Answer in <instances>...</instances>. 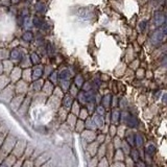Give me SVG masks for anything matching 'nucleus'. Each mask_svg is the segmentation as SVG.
<instances>
[{"instance_id": "5", "label": "nucleus", "mask_w": 167, "mask_h": 167, "mask_svg": "<svg viewBox=\"0 0 167 167\" xmlns=\"http://www.w3.org/2000/svg\"><path fill=\"white\" fill-rule=\"evenodd\" d=\"M146 151H147L148 155H153V154L156 151V147L153 145V144H151V145H149L148 147H147V149H146Z\"/></svg>"}, {"instance_id": "1", "label": "nucleus", "mask_w": 167, "mask_h": 167, "mask_svg": "<svg viewBox=\"0 0 167 167\" xmlns=\"http://www.w3.org/2000/svg\"><path fill=\"white\" fill-rule=\"evenodd\" d=\"M164 20H165V18H164V15L160 12L157 13L156 16H155V24L157 25V26H159V25H161L162 23H163Z\"/></svg>"}, {"instance_id": "8", "label": "nucleus", "mask_w": 167, "mask_h": 167, "mask_svg": "<svg viewBox=\"0 0 167 167\" xmlns=\"http://www.w3.org/2000/svg\"><path fill=\"white\" fill-rule=\"evenodd\" d=\"M13 58H20V54H19V51H17V50H15V51L13 52Z\"/></svg>"}, {"instance_id": "9", "label": "nucleus", "mask_w": 167, "mask_h": 167, "mask_svg": "<svg viewBox=\"0 0 167 167\" xmlns=\"http://www.w3.org/2000/svg\"><path fill=\"white\" fill-rule=\"evenodd\" d=\"M135 157V161H137L138 160V154H137V151L136 150H134L133 151V158Z\"/></svg>"}, {"instance_id": "3", "label": "nucleus", "mask_w": 167, "mask_h": 167, "mask_svg": "<svg viewBox=\"0 0 167 167\" xmlns=\"http://www.w3.org/2000/svg\"><path fill=\"white\" fill-rule=\"evenodd\" d=\"M70 72L68 71V70H63L62 72L60 73V78H62V80H67V78L70 77Z\"/></svg>"}, {"instance_id": "10", "label": "nucleus", "mask_w": 167, "mask_h": 167, "mask_svg": "<svg viewBox=\"0 0 167 167\" xmlns=\"http://www.w3.org/2000/svg\"><path fill=\"white\" fill-rule=\"evenodd\" d=\"M145 22H142V23H140V27H141V29H144L145 28Z\"/></svg>"}, {"instance_id": "7", "label": "nucleus", "mask_w": 167, "mask_h": 167, "mask_svg": "<svg viewBox=\"0 0 167 167\" xmlns=\"http://www.w3.org/2000/svg\"><path fill=\"white\" fill-rule=\"evenodd\" d=\"M23 38H24V40H26V41H30L32 38V35L30 34V32H25Z\"/></svg>"}, {"instance_id": "6", "label": "nucleus", "mask_w": 167, "mask_h": 167, "mask_svg": "<svg viewBox=\"0 0 167 167\" xmlns=\"http://www.w3.org/2000/svg\"><path fill=\"white\" fill-rule=\"evenodd\" d=\"M136 144H137L138 146H141L142 145V143H143V139H142V137H141L140 135H138L137 137H136V142H135Z\"/></svg>"}, {"instance_id": "2", "label": "nucleus", "mask_w": 167, "mask_h": 167, "mask_svg": "<svg viewBox=\"0 0 167 167\" xmlns=\"http://www.w3.org/2000/svg\"><path fill=\"white\" fill-rule=\"evenodd\" d=\"M42 71H43V68L42 67H37L34 69V73H32V78L34 80H37L42 75Z\"/></svg>"}, {"instance_id": "4", "label": "nucleus", "mask_w": 167, "mask_h": 167, "mask_svg": "<svg viewBox=\"0 0 167 167\" xmlns=\"http://www.w3.org/2000/svg\"><path fill=\"white\" fill-rule=\"evenodd\" d=\"M128 124L130 125V126L136 125V124H137V120H136L135 118H133V117H130V118L128 119Z\"/></svg>"}]
</instances>
